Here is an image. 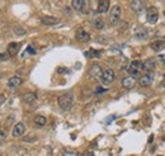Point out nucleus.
I'll return each instance as SVG.
<instances>
[{
	"instance_id": "1",
	"label": "nucleus",
	"mask_w": 165,
	"mask_h": 156,
	"mask_svg": "<svg viewBox=\"0 0 165 156\" xmlns=\"http://www.w3.org/2000/svg\"><path fill=\"white\" fill-rule=\"evenodd\" d=\"M57 104L62 110H70L74 105V96L71 93H65L57 98Z\"/></svg>"
},
{
	"instance_id": "2",
	"label": "nucleus",
	"mask_w": 165,
	"mask_h": 156,
	"mask_svg": "<svg viewBox=\"0 0 165 156\" xmlns=\"http://www.w3.org/2000/svg\"><path fill=\"white\" fill-rule=\"evenodd\" d=\"M121 16H122V7L118 4L113 5L111 11H109V23H111V25H117L121 20Z\"/></svg>"
},
{
	"instance_id": "3",
	"label": "nucleus",
	"mask_w": 165,
	"mask_h": 156,
	"mask_svg": "<svg viewBox=\"0 0 165 156\" xmlns=\"http://www.w3.org/2000/svg\"><path fill=\"white\" fill-rule=\"evenodd\" d=\"M114 78H116V74L112 69H107L102 73V76H100V82L104 85V87H108L111 85L113 81H114Z\"/></svg>"
},
{
	"instance_id": "4",
	"label": "nucleus",
	"mask_w": 165,
	"mask_h": 156,
	"mask_svg": "<svg viewBox=\"0 0 165 156\" xmlns=\"http://www.w3.org/2000/svg\"><path fill=\"white\" fill-rule=\"evenodd\" d=\"M141 67H142V61L135 60V61H132V62L130 64V66L127 67V73H128L131 76H137V75H140Z\"/></svg>"
},
{
	"instance_id": "5",
	"label": "nucleus",
	"mask_w": 165,
	"mask_h": 156,
	"mask_svg": "<svg viewBox=\"0 0 165 156\" xmlns=\"http://www.w3.org/2000/svg\"><path fill=\"white\" fill-rule=\"evenodd\" d=\"M159 19V11L155 7H151L147 9L146 11V20L150 23V24H155Z\"/></svg>"
},
{
	"instance_id": "6",
	"label": "nucleus",
	"mask_w": 165,
	"mask_h": 156,
	"mask_svg": "<svg viewBox=\"0 0 165 156\" xmlns=\"http://www.w3.org/2000/svg\"><path fill=\"white\" fill-rule=\"evenodd\" d=\"M130 8L133 13L140 14L145 10V0H131Z\"/></svg>"
},
{
	"instance_id": "7",
	"label": "nucleus",
	"mask_w": 165,
	"mask_h": 156,
	"mask_svg": "<svg viewBox=\"0 0 165 156\" xmlns=\"http://www.w3.org/2000/svg\"><path fill=\"white\" fill-rule=\"evenodd\" d=\"M102 73H103V70H102V67H100L98 64H94V65L90 67V70H89V75H90V78L94 79V80L100 79Z\"/></svg>"
},
{
	"instance_id": "8",
	"label": "nucleus",
	"mask_w": 165,
	"mask_h": 156,
	"mask_svg": "<svg viewBox=\"0 0 165 156\" xmlns=\"http://www.w3.org/2000/svg\"><path fill=\"white\" fill-rule=\"evenodd\" d=\"M75 38L79 42H89L90 41V34L87 31L82 29V28H79V29L76 31V33H75Z\"/></svg>"
},
{
	"instance_id": "9",
	"label": "nucleus",
	"mask_w": 165,
	"mask_h": 156,
	"mask_svg": "<svg viewBox=\"0 0 165 156\" xmlns=\"http://www.w3.org/2000/svg\"><path fill=\"white\" fill-rule=\"evenodd\" d=\"M155 61L153 60V59H149V60H146V61H142V67H141V70L142 71H145L146 74H150L151 71H154L155 70Z\"/></svg>"
},
{
	"instance_id": "10",
	"label": "nucleus",
	"mask_w": 165,
	"mask_h": 156,
	"mask_svg": "<svg viewBox=\"0 0 165 156\" xmlns=\"http://www.w3.org/2000/svg\"><path fill=\"white\" fill-rule=\"evenodd\" d=\"M24 132H25V126L22 122H19L14 126V128L11 131V135H13V137H22L24 135Z\"/></svg>"
},
{
	"instance_id": "11",
	"label": "nucleus",
	"mask_w": 165,
	"mask_h": 156,
	"mask_svg": "<svg viewBox=\"0 0 165 156\" xmlns=\"http://www.w3.org/2000/svg\"><path fill=\"white\" fill-rule=\"evenodd\" d=\"M135 85H136V79H135V76L128 75V76H126V78L122 79V87L125 88V89H132Z\"/></svg>"
},
{
	"instance_id": "12",
	"label": "nucleus",
	"mask_w": 165,
	"mask_h": 156,
	"mask_svg": "<svg viewBox=\"0 0 165 156\" xmlns=\"http://www.w3.org/2000/svg\"><path fill=\"white\" fill-rule=\"evenodd\" d=\"M153 80H154V78L151 76L150 74H145V75L140 76V79H139V85H140V87H142V88L150 87V85L153 84Z\"/></svg>"
},
{
	"instance_id": "13",
	"label": "nucleus",
	"mask_w": 165,
	"mask_h": 156,
	"mask_svg": "<svg viewBox=\"0 0 165 156\" xmlns=\"http://www.w3.org/2000/svg\"><path fill=\"white\" fill-rule=\"evenodd\" d=\"M135 37L137 39H146L149 37V31L146 29L145 27H137L135 29Z\"/></svg>"
},
{
	"instance_id": "14",
	"label": "nucleus",
	"mask_w": 165,
	"mask_h": 156,
	"mask_svg": "<svg viewBox=\"0 0 165 156\" xmlns=\"http://www.w3.org/2000/svg\"><path fill=\"white\" fill-rule=\"evenodd\" d=\"M22 100H23V103H25V104H33V103L37 100V95H36L34 93H32V91H28V93L23 94Z\"/></svg>"
},
{
	"instance_id": "15",
	"label": "nucleus",
	"mask_w": 165,
	"mask_h": 156,
	"mask_svg": "<svg viewBox=\"0 0 165 156\" xmlns=\"http://www.w3.org/2000/svg\"><path fill=\"white\" fill-rule=\"evenodd\" d=\"M23 82V80H22V78H19V76H13V78H10L9 80H8V88H10V89H16V88H18L19 85Z\"/></svg>"
},
{
	"instance_id": "16",
	"label": "nucleus",
	"mask_w": 165,
	"mask_h": 156,
	"mask_svg": "<svg viewBox=\"0 0 165 156\" xmlns=\"http://www.w3.org/2000/svg\"><path fill=\"white\" fill-rule=\"evenodd\" d=\"M19 48H20V45H19V43H16V42H11V43H9V46H8V51H7V52L10 55V57H13V56L18 55Z\"/></svg>"
},
{
	"instance_id": "17",
	"label": "nucleus",
	"mask_w": 165,
	"mask_h": 156,
	"mask_svg": "<svg viewBox=\"0 0 165 156\" xmlns=\"http://www.w3.org/2000/svg\"><path fill=\"white\" fill-rule=\"evenodd\" d=\"M150 47L153 48L154 51H156V52H159V51H164V50H165V41H163V39L154 41L153 43L150 45Z\"/></svg>"
},
{
	"instance_id": "18",
	"label": "nucleus",
	"mask_w": 165,
	"mask_h": 156,
	"mask_svg": "<svg viewBox=\"0 0 165 156\" xmlns=\"http://www.w3.org/2000/svg\"><path fill=\"white\" fill-rule=\"evenodd\" d=\"M41 22H42V24H45V25H56V24H59V19L57 18H55V17H43L42 19H41Z\"/></svg>"
},
{
	"instance_id": "19",
	"label": "nucleus",
	"mask_w": 165,
	"mask_h": 156,
	"mask_svg": "<svg viewBox=\"0 0 165 156\" xmlns=\"http://www.w3.org/2000/svg\"><path fill=\"white\" fill-rule=\"evenodd\" d=\"M108 9H109V0H99L98 2V13H100V14L107 13Z\"/></svg>"
},
{
	"instance_id": "20",
	"label": "nucleus",
	"mask_w": 165,
	"mask_h": 156,
	"mask_svg": "<svg viewBox=\"0 0 165 156\" xmlns=\"http://www.w3.org/2000/svg\"><path fill=\"white\" fill-rule=\"evenodd\" d=\"M33 122H34V126L36 127H45L46 126V123H47V118L46 117H43V116H36L34 117V119H33Z\"/></svg>"
},
{
	"instance_id": "21",
	"label": "nucleus",
	"mask_w": 165,
	"mask_h": 156,
	"mask_svg": "<svg viewBox=\"0 0 165 156\" xmlns=\"http://www.w3.org/2000/svg\"><path fill=\"white\" fill-rule=\"evenodd\" d=\"M84 4H85V0H73V2H71L73 9H75V10H78V11H81V9H82V7H84Z\"/></svg>"
},
{
	"instance_id": "22",
	"label": "nucleus",
	"mask_w": 165,
	"mask_h": 156,
	"mask_svg": "<svg viewBox=\"0 0 165 156\" xmlns=\"http://www.w3.org/2000/svg\"><path fill=\"white\" fill-rule=\"evenodd\" d=\"M93 25L97 28V29H103L104 28V20L102 18H95L93 20Z\"/></svg>"
},
{
	"instance_id": "23",
	"label": "nucleus",
	"mask_w": 165,
	"mask_h": 156,
	"mask_svg": "<svg viewBox=\"0 0 165 156\" xmlns=\"http://www.w3.org/2000/svg\"><path fill=\"white\" fill-rule=\"evenodd\" d=\"M85 56L87 57H100L102 56V52L100 51H97V50H90L88 52H85Z\"/></svg>"
},
{
	"instance_id": "24",
	"label": "nucleus",
	"mask_w": 165,
	"mask_h": 156,
	"mask_svg": "<svg viewBox=\"0 0 165 156\" xmlns=\"http://www.w3.org/2000/svg\"><path fill=\"white\" fill-rule=\"evenodd\" d=\"M61 156H79V155H78V152L74 151V150H66V151H64V152L61 154Z\"/></svg>"
},
{
	"instance_id": "25",
	"label": "nucleus",
	"mask_w": 165,
	"mask_h": 156,
	"mask_svg": "<svg viewBox=\"0 0 165 156\" xmlns=\"http://www.w3.org/2000/svg\"><path fill=\"white\" fill-rule=\"evenodd\" d=\"M14 33L18 36H24L25 34V29L22 27H14Z\"/></svg>"
},
{
	"instance_id": "26",
	"label": "nucleus",
	"mask_w": 165,
	"mask_h": 156,
	"mask_svg": "<svg viewBox=\"0 0 165 156\" xmlns=\"http://www.w3.org/2000/svg\"><path fill=\"white\" fill-rule=\"evenodd\" d=\"M10 59V55L8 52H3V53H0V62H3V61H8Z\"/></svg>"
},
{
	"instance_id": "27",
	"label": "nucleus",
	"mask_w": 165,
	"mask_h": 156,
	"mask_svg": "<svg viewBox=\"0 0 165 156\" xmlns=\"http://www.w3.org/2000/svg\"><path fill=\"white\" fill-rule=\"evenodd\" d=\"M5 138H7V132H4L3 130H0V145H3Z\"/></svg>"
},
{
	"instance_id": "28",
	"label": "nucleus",
	"mask_w": 165,
	"mask_h": 156,
	"mask_svg": "<svg viewBox=\"0 0 165 156\" xmlns=\"http://www.w3.org/2000/svg\"><path fill=\"white\" fill-rule=\"evenodd\" d=\"M27 52L31 53V55H36V53H37V51H36L32 46H28V47H27Z\"/></svg>"
},
{
	"instance_id": "29",
	"label": "nucleus",
	"mask_w": 165,
	"mask_h": 156,
	"mask_svg": "<svg viewBox=\"0 0 165 156\" xmlns=\"http://www.w3.org/2000/svg\"><path fill=\"white\" fill-rule=\"evenodd\" d=\"M105 91H107V89H103V88H97V89H95V94H103Z\"/></svg>"
},
{
	"instance_id": "30",
	"label": "nucleus",
	"mask_w": 165,
	"mask_h": 156,
	"mask_svg": "<svg viewBox=\"0 0 165 156\" xmlns=\"http://www.w3.org/2000/svg\"><path fill=\"white\" fill-rule=\"evenodd\" d=\"M4 102H5V95L0 94V107H2V105L4 104Z\"/></svg>"
},
{
	"instance_id": "31",
	"label": "nucleus",
	"mask_w": 165,
	"mask_h": 156,
	"mask_svg": "<svg viewBox=\"0 0 165 156\" xmlns=\"http://www.w3.org/2000/svg\"><path fill=\"white\" fill-rule=\"evenodd\" d=\"M13 121H14V117H9V118L5 121V122H7V126H10V124L13 123Z\"/></svg>"
},
{
	"instance_id": "32",
	"label": "nucleus",
	"mask_w": 165,
	"mask_h": 156,
	"mask_svg": "<svg viewBox=\"0 0 165 156\" xmlns=\"http://www.w3.org/2000/svg\"><path fill=\"white\" fill-rule=\"evenodd\" d=\"M81 156H95V155H94V152H91V151H85Z\"/></svg>"
},
{
	"instance_id": "33",
	"label": "nucleus",
	"mask_w": 165,
	"mask_h": 156,
	"mask_svg": "<svg viewBox=\"0 0 165 156\" xmlns=\"http://www.w3.org/2000/svg\"><path fill=\"white\" fill-rule=\"evenodd\" d=\"M153 140H154V136H150V138H149V144L153 142Z\"/></svg>"
},
{
	"instance_id": "34",
	"label": "nucleus",
	"mask_w": 165,
	"mask_h": 156,
	"mask_svg": "<svg viewBox=\"0 0 165 156\" xmlns=\"http://www.w3.org/2000/svg\"><path fill=\"white\" fill-rule=\"evenodd\" d=\"M0 156H2V152H0Z\"/></svg>"
},
{
	"instance_id": "35",
	"label": "nucleus",
	"mask_w": 165,
	"mask_h": 156,
	"mask_svg": "<svg viewBox=\"0 0 165 156\" xmlns=\"http://www.w3.org/2000/svg\"><path fill=\"white\" fill-rule=\"evenodd\" d=\"M164 16H165V11H164Z\"/></svg>"
}]
</instances>
